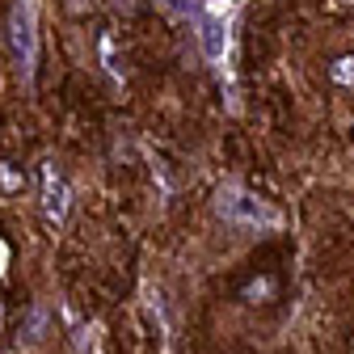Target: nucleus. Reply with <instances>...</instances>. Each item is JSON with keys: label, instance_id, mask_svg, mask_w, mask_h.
Returning <instances> with one entry per match:
<instances>
[{"label": "nucleus", "instance_id": "9d476101", "mask_svg": "<svg viewBox=\"0 0 354 354\" xmlns=\"http://www.w3.org/2000/svg\"><path fill=\"white\" fill-rule=\"evenodd\" d=\"M228 5H241V0H228Z\"/></svg>", "mask_w": 354, "mask_h": 354}, {"label": "nucleus", "instance_id": "1a4fd4ad", "mask_svg": "<svg viewBox=\"0 0 354 354\" xmlns=\"http://www.w3.org/2000/svg\"><path fill=\"white\" fill-rule=\"evenodd\" d=\"M0 325H5V308H0Z\"/></svg>", "mask_w": 354, "mask_h": 354}, {"label": "nucleus", "instance_id": "39448f33", "mask_svg": "<svg viewBox=\"0 0 354 354\" xmlns=\"http://www.w3.org/2000/svg\"><path fill=\"white\" fill-rule=\"evenodd\" d=\"M42 321H47V313H42V308H34V313H30V333H26V342H38V337H42V333H38Z\"/></svg>", "mask_w": 354, "mask_h": 354}, {"label": "nucleus", "instance_id": "20e7f679", "mask_svg": "<svg viewBox=\"0 0 354 354\" xmlns=\"http://www.w3.org/2000/svg\"><path fill=\"white\" fill-rule=\"evenodd\" d=\"M203 51H207V59H219L228 51V21L203 17Z\"/></svg>", "mask_w": 354, "mask_h": 354}, {"label": "nucleus", "instance_id": "f03ea898", "mask_svg": "<svg viewBox=\"0 0 354 354\" xmlns=\"http://www.w3.org/2000/svg\"><path fill=\"white\" fill-rule=\"evenodd\" d=\"M42 211H47L51 224H64V215H68V186L55 173V165L42 169Z\"/></svg>", "mask_w": 354, "mask_h": 354}, {"label": "nucleus", "instance_id": "0eeeda50", "mask_svg": "<svg viewBox=\"0 0 354 354\" xmlns=\"http://www.w3.org/2000/svg\"><path fill=\"white\" fill-rule=\"evenodd\" d=\"M160 5H165V9H173V13H186V5H182V0H160Z\"/></svg>", "mask_w": 354, "mask_h": 354}, {"label": "nucleus", "instance_id": "f257e3e1", "mask_svg": "<svg viewBox=\"0 0 354 354\" xmlns=\"http://www.w3.org/2000/svg\"><path fill=\"white\" fill-rule=\"evenodd\" d=\"M215 207H219V215H224L228 224H236V228H274V224H279V211L266 207V203L253 198V194H245V190H219Z\"/></svg>", "mask_w": 354, "mask_h": 354}, {"label": "nucleus", "instance_id": "6e6552de", "mask_svg": "<svg viewBox=\"0 0 354 354\" xmlns=\"http://www.w3.org/2000/svg\"><path fill=\"white\" fill-rule=\"evenodd\" d=\"M84 5H88V0H68V9H72V13H80Z\"/></svg>", "mask_w": 354, "mask_h": 354}, {"label": "nucleus", "instance_id": "7ed1b4c3", "mask_svg": "<svg viewBox=\"0 0 354 354\" xmlns=\"http://www.w3.org/2000/svg\"><path fill=\"white\" fill-rule=\"evenodd\" d=\"M13 55H17V64L21 68H30L34 64V30H30V9L26 5H17L13 9Z\"/></svg>", "mask_w": 354, "mask_h": 354}, {"label": "nucleus", "instance_id": "423d86ee", "mask_svg": "<svg viewBox=\"0 0 354 354\" xmlns=\"http://www.w3.org/2000/svg\"><path fill=\"white\" fill-rule=\"evenodd\" d=\"M333 80H354V59H337L333 64Z\"/></svg>", "mask_w": 354, "mask_h": 354}]
</instances>
